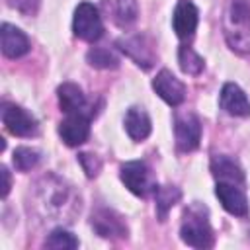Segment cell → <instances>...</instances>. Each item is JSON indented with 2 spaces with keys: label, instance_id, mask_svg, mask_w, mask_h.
<instances>
[{
  "label": "cell",
  "instance_id": "27",
  "mask_svg": "<svg viewBox=\"0 0 250 250\" xmlns=\"http://www.w3.org/2000/svg\"><path fill=\"white\" fill-rule=\"evenodd\" d=\"M0 176H2V197H6L10 191V172L6 166L0 168Z\"/></svg>",
  "mask_w": 250,
  "mask_h": 250
},
{
  "label": "cell",
  "instance_id": "21",
  "mask_svg": "<svg viewBox=\"0 0 250 250\" xmlns=\"http://www.w3.org/2000/svg\"><path fill=\"white\" fill-rule=\"evenodd\" d=\"M178 62H180V68L189 74V76H197L203 66H205V61L188 45H182L180 51H178Z\"/></svg>",
  "mask_w": 250,
  "mask_h": 250
},
{
  "label": "cell",
  "instance_id": "17",
  "mask_svg": "<svg viewBox=\"0 0 250 250\" xmlns=\"http://www.w3.org/2000/svg\"><path fill=\"white\" fill-rule=\"evenodd\" d=\"M211 174L217 178V182H229L242 186L244 184V172L242 168L225 154H215L211 158Z\"/></svg>",
  "mask_w": 250,
  "mask_h": 250
},
{
  "label": "cell",
  "instance_id": "10",
  "mask_svg": "<svg viewBox=\"0 0 250 250\" xmlns=\"http://www.w3.org/2000/svg\"><path fill=\"white\" fill-rule=\"evenodd\" d=\"M59 135L68 146L82 145L90 135V115L86 113H68L64 121L59 125Z\"/></svg>",
  "mask_w": 250,
  "mask_h": 250
},
{
  "label": "cell",
  "instance_id": "23",
  "mask_svg": "<svg viewBox=\"0 0 250 250\" xmlns=\"http://www.w3.org/2000/svg\"><path fill=\"white\" fill-rule=\"evenodd\" d=\"M45 248H53V250H72L78 248V238L74 234H70L64 229H55L47 240H45Z\"/></svg>",
  "mask_w": 250,
  "mask_h": 250
},
{
  "label": "cell",
  "instance_id": "1",
  "mask_svg": "<svg viewBox=\"0 0 250 250\" xmlns=\"http://www.w3.org/2000/svg\"><path fill=\"white\" fill-rule=\"evenodd\" d=\"M182 240L191 248H211L215 242L213 229L207 221V209L193 203L184 213V223L180 229Z\"/></svg>",
  "mask_w": 250,
  "mask_h": 250
},
{
  "label": "cell",
  "instance_id": "7",
  "mask_svg": "<svg viewBox=\"0 0 250 250\" xmlns=\"http://www.w3.org/2000/svg\"><path fill=\"white\" fill-rule=\"evenodd\" d=\"M90 225L102 238H127L129 234L125 219L109 207H98L92 213Z\"/></svg>",
  "mask_w": 250,
  "mask_h": 250
},
{
  "label": "cell",
  "instance_id": "13",
  "mask_svg": "<svg viewBox=\"0 0 250 250\" xmlns=\"http://www.w3.org/2000/svg\"><path fill=\"white\" fill-rule=\"evenodd\" d=\"M221 109H225L229 115L234 117H248L250 115V102L246 98V94L240 90V86L227 82L221 90V98H219Z\"/></svg>",
  "mask_w": 250,
  "mask_h": 250
},
{
  "label": "cell",
  "instance_id": "8",
  "mask_svg": "<svg viewBox=\"0 0 250 250\" xmlns=\"http://www.w3.org/2000/svg\"><path fill=\"white\" fill-rule=\"evenodd\" d=\"M117 47L143 68H150L156 62V49L150 37L146 35H129L117 39Z\"/></svg>",
  "mask_w": 250,
  "mask_h": 250
},
{
  "label": "cell",
  "instance_id": "22",
  "mask_svg": "<svg viewBox=\"0 0 250 250\" xmlns=\"http://www.w3.org/2000/svg\"><path fill=\"white\" fill-rule=\"evenodd\" d=\"M86 61L94 68H117L119 66V59L113 55V51L105 47H92L86 53Z\"/></svg>",
  "mask_w": 250,
  "mask_h": 250
},
{
  "label": "cell",
  "instance_id": "25",
  "mask_svg": "<svg viewBox=\"0 0 250 250\" xmlns=\"http://www.w3.org/2000/svg\"><path fill=\"white\" fill-rule=\"evenodd\" d=\"M78 160H80V164H82V168H84V172H86L88 178L98 176V172H100V168H102V160H100L96 154L82 152V154H78Z\"/></svg>",
  "mask_w": 250,
  "mask_h": 250
},
{
  "label": "cell",
  "instance_id": "4",
  "mask_svg": "<svg viewBox=\"0 0 250 250\" xmlns=\"http://www.w3.org/2000/svg\"><path fill=\"white\" fill-rule=\"evenodd\" d=\"M43 182L45 186L39 188V195H41V205L45 207V211L55 217H68L70 215L68 211L76 209L70 188H66L59 180H57V186H51V178H43Z\"/></svg>",
  "mask_w": 250,
  "mask_h": 250
},
{
  "label": "cell",
  "instance_id": "19",
  "mask_svg": "<svg viewBox=\"0 0 250 250\" xmlns=\"http://www.w3.org/2000/svg\"><path fill=\"white\" fill-rule=\"evenodd\" d=\"M150 117L143 107H129L125 113V131L133 141H145L150 135Z\"/></svg>",
  "mask_w": 250,
  "mask_h": 250
},
{
  "label": "cell",
  "instance_id": "9",
  "mask_svg": "<svg viewBox=\"0 0 250 250\" xmlns=\"http://www.w3.org/2000/svg\"><path fill=\"white\" fill-rule=\"evenodd\" d=\"M2 123L16 137H33L37 133L35 117L16 104H4L2 105Z\"/></svg>",
  "mask_w": 250,
  "mask_h": 250
},
{
  "label": "cell",
  "instance_id": "14",
  "mask_svg": "<svg viewBox=\"0 0 250 250\" xmlns=\"http://www.w3.org/2000/svg\"><path fill=\"white\" fill-rule=\"evenodd\" d=\"M197 8L189 0H180L174 16H172V27L180 39H189L197 27Z\"/></svg>",
  "mask_w": 250,
  "mask_h": 250
},
{
  "label": "cell",
  "instance_id": "12",
  "mask_svg": "<svg viewBox=\"0 0 250 250\" xmlns=\"http://www.w3.org/2000/svg\"><path fill=\"white\" fill-rule=\"evenodd\" d=\"M215 193H217V197H219V201H221V205L225 207L227 213L236 215V217H244L248 213V199L236 184L217 182Z\"/></svg>",
  "mask_w": 250,
  "mask_h": 250
},
{
  "label": "cell",
  "instance_id": "20",
  "mask_svg": "<svg viewBox=\"0 0 250 250\" xmlns=\"http://www.w3.org/2000/svg\"><path fill=\"white\" fill-rule=\"evenodd\" d=\"M154 197H156V215H158L160 221H164L168 211L180 201L182 191L176 186H162V188L156 189Z\"/></svg>",
  "mask_w": 250,
  "mask_h": 250
},
{
  "label": "cell",
  "instance_id": "11",
  "mask_svg": "<svg viewBox=\"0 0 250 250\" xmlns=\"http://www.w3.org/2000/svg\"><path fill=\"white\" fill-rule=\"evenodd\" d=\"M152 88L168 105L176 107L186 100V86L166 68L156 74V78L152 80Z\"/></svg>",
  "mask_w": 250,
  "mask_h": 250
},
{
  "label": "cell",
  "instance_id": "26",
  "mask_svg": "<svg viewBox=\"0 0 250 250\" xmlns=\"http://www.w3.org/2000/svg\"><path fill=\"white\" fill-rule=\"evenodd\" d=\"M8 6H12L23 16H33L39 10V0H8Z\"/></svg>",
  "mask_w": 250,
  "mask_h": 250
},
{
  "label": "cell",
  "instance_id": "3",
  "mask_svg": "<svg viewBox=\"0 0 250 250\" xmlns=\"http://www.w3.org/2000/svg\"><path fill=\"white\" fill-rule=\"evenodd\" d=\"M119 176H121V182L125 184V188L139 197H148L150 193H156V189H158L152 170L143 160H129V162L121 164Z\"/></svg>",
  "mask_w": 250,
  "mask_h": 250
},
{
  "label": "cell",
  "instance_id": "2",
  "mask_svg": "<svg viewBox=\"0 0 250 250\" xmlns=\"http://www.w3.org/2000/svg\"><path fill=\"white\" fill-rule=\"evenodd\" d=\"M227 37L232 49L250 51V4L246 0H232L227 12Z\"/></svg>",
  "mask_w": 250,
  "mask_h": 250
},
{
  "label": "cell",
  "instance_id": "24",
  "mask_svg": "<svg viewBox=\"0 0 250 250\" xmlns=\"http://www.w3.org/2000/svg\"><path fill=\"white\" fill-rule=\"evenodd\" d=\"M14 166L20 170V172H27L31 170L33 166H37L39 162V152L35 148H29V146H18L14 150Z\"/></svg>",
  "mask_w": 250,
  "mask_h": 250
},
{
  "label": "cell",
  "instance_id": "18",
  "mask_svg": "<svg viewBox=\"0 0 250 250\" xmlns=\"http://www.w3.org/2000/svg\"><path fill=\"white\" fill-rule=\"evenodd\" d=\"M57 96H59V105L61 109L68 115V113H84L86 109V98L82 94V90L72 84V82H64L57 88ZM90 115V113H86ZM92 117V115H90Z\"/></svg>",
  "mask_w": 250,
  "mask_h": 250
},
{
  "label": "cell",
  "instance_id": "16",
  "mask_svg": "<svg viewBox=\"0 0 250 250\" xmlns=\"http://www.w3.org/2000/svg\"><path fill=\"white\" fill-rule=\"evenodd\" d=\"M102 6L109 20L119 27L131 25L139 14L137 0H102Z\"/></svg>",
  "mask_w": 250,
  "mask_h": 250
},
{
  "label": "cell",
  "instance_id": "6",
  "mask_svg": "<svg viewBox=\"0 0 250 250\" xmlns=\"http://www.w3.org/2000/svg\"><path fill=\"white\" fill-rule=\"evenodd\" d=\"M174 137H176V146L182 152L195 150L201 141V123L197 115L191 111L178 113L174 119Z\"/></svg>",
  "mask_w": 250,
  "mask_h": 250
},
{
  "label": "cell",
  "instance_id": "5",
  "mask_svg": "<svg viewBox=\"0 0 250 250\" xmlns=\"http://www.w3.org/2000/svg\"><path fill=\"white\" fill-rule=\"evenodd\" d=\"M72 31L82 41H98L104 35V23L98 8L90 2H80L74 10Z\"/></svg>",
  "mask_w": 250,
  "mask_h": 250
},
{
  "label": "cell",
  "instance_id": "15",
  "mask_svg": "<svg viewBox=\"0 0 250 250\" xmlns=\"http://www.w3.org/2000/svg\"><path fill=\"white\" fill-rule=\"evenodd\" d=\"M0 35H2V53L6 57L18 59L29 51V39L20 27H16L12 23H2Z\"/></svg>",
  "mask_w": 250,
  "mask_h": 250
}]
</instances>
